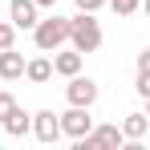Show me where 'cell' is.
<instances>
[{
	"label": "cell",
	"instance_id": "13",
	"mask_svg": "<svg viewBox=\"0 0 150 150\" xmlns=\"http://www.w3.org/2000/svg\"><path fill=\"white\" fill-rule=\"evenodd\" d=\"M12 41H16V25L0 21V49H12Z\"/></svg>",
	"mask_w": 150,
	"mask_h": 150
},
{
	"label": "cell",
	"instance_id": "18",
	"mask_svg": "<svg viewBox=\"0 0 150 150\" xmlns=\"http://www.w3.org/2000/svg\"><path fill=\"white\" fill-rule=\"evenodd\" d=\"M138 73H150V53H138Z\"/></svg>",
	"mask_w": 150,
	"mask_h": 150
},
{
	"label": "cell",
	"instance_id": "7",
	"mask_svg": "<svg viewBox=\"0 0 150 150\" xmlns=\"http://www.w3.org/2000/svg\"><path fill=\"white\" fill-rule=\"evenodd\" d=\"M21 73H25V57L16 49H0V77L4 81H16Z\"/></svg>",
	"mask_w": 150,
	"mask_h": 150
},
{
	"label": "cell",
	"instance_id": "19",
	"mask_svg": "<svg viewBox=\"0 0 150 150\" xmlns=\"http://www.w3.org/2000/svg\"><path fill=\"white\" fill-rule=\"evenodd\" d=\"M33 4H37V8H53L57 0H33Z\"/></svg>",
	"mask_w": 150,
	"mask_h": 150
},
{
	"label": "cell",
	"instance_id": "8",
	"mask_svg": "<svg viewBox=\"0 0 150 150\" xmlns=\"http://www.w3.org/2000/svg\"><path fill=\"white\" fill-rule=\"evenodd\" d=\"M8 12H12V25L16 28H33L37 25V4H33V0H12Z\"/></svg>",
	"mask_w": 150,
	"mask_h": 150
},
{
	"label": "cell",
	"instance_id": "12",
	"mask_svg": "<svg viewBox=\"0 0 150 150\" xmlns=\"http://www.w3.org/2000/svg\"><path fill=\"white\" fill-rule=\"evenodd\" d=\"M28 118H33V114H25V110L16 105V110H12V114L4 118V130H8L12 138H21V134H28Z\"/></svg>",
	"mask_w": 150,
	"mask_h": 150
},
{
	"label": "cell",
	"instance_id": "14",
	"mask_svg": "<svg viewBox=\"0 0 150 150\" xmlns=\"http://www.w3.org/2000/svg\"><path fill=\"white\" fill-rule=\"evenodd\" d=\"M110 4H114V12H118V16H130V12H138V4H142V0H110Z\"/></svg>",
	"mask_w": 150,
	"mask_h": 150
},
{
	"label": "cell",
	"instance_id": "15",
	"mask_svg": "<svg viewBox=\"0 0 150 150\" xmlns=\"http://www.w3.org/2000/svg\"><path fill=\"white\" fill-rule=\"evenodd\" d=\"M12 110H16V98H12V93H4V89H0V122H4V118H8V114H12Z\"/></svg>",
	"mask_w": 150,
	"mask_h": 150
},
{
	"label": "cell",
	"instance_id": "4",
	"mask_svg": "<svg viewBox=\"0 0 150 150\" xmlns=\"http://www.w3.org/2000/svg\"><path fill=\"white\" fill-rule=\"evenodd\" d=\"M114 146H122L118 126H93L85 138H77V150H114Z\"/></svg>",
	"mask_w": 150,
	"mask_h": 150
},
{
	"label": "cell",
	"instance_id": "10",
	"mask_svg": "<svg viewBox=\"0 0 150 150\" xmlns=\"http://www.w3.org/2000/svg\"><path fill=\"white\" fill-rule=\"evenodd\" d=\"M25 77L28 81H37V85H45L53 77V61L49 57H37V61H25Z\"/></svg>",
	"mask_w": 150,
	"mask_h": 150
},
{
	"label": "cell",
	"instance_id": "11",
	"mask_svg": "<svg viewBox=\"0 0 150 150\" xmlns=\"http://www.w3.org/2000/svg\"><path fill=\"white\" fill-rule=\"evenodd\" d=\"M146 130H150L146 114H126V122H122V138H146Z\"/></svg>",
	"mask_w": 150,
	"mask_h": 150
},
{
	"label": "cell",
	"instance_id": "6",
	"mask_svg": "<svg viewBox=\"0 0 150 150\" xmlns=\"http://www.w3.org/2000/svg\"><path fill=\"white\" fill-rule=\"evenodd\" d=\"M28 130H33L41 142H57V138H61V122H57L53 110H37V114L28 118Z\"/></svg>",
	"mask_w": 150,
	"mask_h": 150
},
{
	"label": "cell",
	"instance_id": "16",
	"mask_svg": "<svg viewBox=\"0 0 150 150\" xmlns=\"http://www.w3.org/2000/svg\"><path fill=\"white\" fill-rule=\"evenodd\" d=\"M134 89H138V98H150V73H138Z\"/></svg>",
	"mask_w": 150,
	"mask_h": 150
},
{
	"label": "cell",
	"instance_id": "5",
	"mask_svg": "<svg viewBox=\"0 0 150 150\" xmlns=\"http://www.w3.org/2000/svg\"><path fill=\"white\" fill-rule=\"evenodd\" d=\"M65 98H69V105H93V101H98V81L73 73L69 85H65Z\"/></svg>",
	"mask_w": 150,
	"mask_h": 150
},
{
	"label": "cell",
	"instance_id": "3",
	"mask_svg": "<svg viewBox=\"0 0 150 150\" xmlns=\"http://www.w3.org/2000/svg\"><path fill=\"white\" fill-rule=\"evenodd\" d=\"M57 122H61V134H69V138H85L89 130H93V118H89V105H69L65 114H57Z\"/></svg>",
	"mask_w": 150,
	"mask_h": 150
},
{
	"label": "cell",
	"instance_id": "1",
	"mask_svg": "<svg viewBox=\"0 0 150 150\" xmlns=\"http://www.w3.org/2000/svg\"><path fill=\"white\" fill-rule=\"evenodd\" d=\"M69 41H73L77 53H98L101 49V25L93 21V12L69 16Z\"/></svg>",
	"mask_w": 150,
	"mask_h": 150
},
{
	"label": "cell",
	"instance_id": "2",
	"mask_svg": "<svg viewBox=\"0 0 150 150\" xmlns=\"http://www.w3.org/2000/svg\"><path fill=\"white\" fill-rule=\"evenodd\" d=\"M33 41H37L41 53L61 49V45L69 41V16H45V21H37V25H33Z\"/></svg>",
	"mask_w": 150,
	"mask_h": 150
},
{
	"label": "cell",
	"instance_id": "9",
	"mask_svg": "<svg viewBox=\"0 0 150 150\" xmlns=\"http://www.w3.org/2000/svg\"><path fill=\"white\" fill-rule=\"evenodd\" d=\"M57 53V49H53ZM53 73H61V77H73V73H81V53L77 49H69V53H57L53 57Z\"/></svg>",
	"mask_w": 150,
	"mask_h": 150
},
{
	"label": "cell",
	"instance_id": "17",
	"mask_svg": "<svg viewBox=\"0 0 150 150\" xmlns=\"http://www.w3.org/2000/svg\"><path fill=\"white\" fill-rule=\"evenodd\" d=\"M101 4H105V0H77V8H81V12H98Z\"/></svg>",
	"mask_w": 150,
	"mask_h": 150
}]
</instances>
